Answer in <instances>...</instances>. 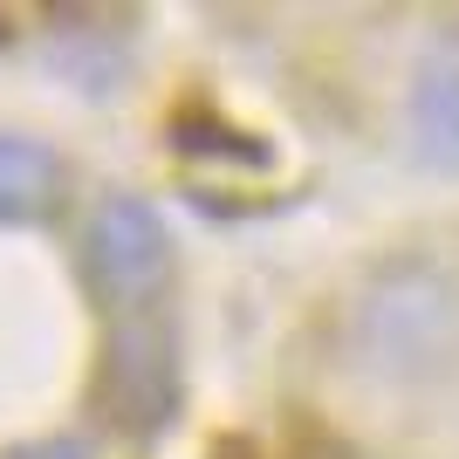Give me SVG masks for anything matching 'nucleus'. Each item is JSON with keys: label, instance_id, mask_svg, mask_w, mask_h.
<instances>
[{"label": "nucleus", "instance_id": "obj_2", "mask_svg": "<svg viewBox=\"0 0 459 459\" xmlns=\"http://www.w3.org/2000/svg\"><path fill=\"white\" fill-rule=\"evenodd\" d=\"M411 131L419 152L459 165V28L432 41V56L419 62V90H411Z\"/></svg>", "mask_w": 459, "mask_h": 459}, {"label": "nucleus", "instance_id": "obj_4", "mask_svg": "<svg viewBox=\"0 0 459 459\" xmlns=\"http://www.w3.org/2000/svg\"><path fill=\"white\" fill-rule=\"evenodd\" d=\"M14 459H90V453L69 446V439H48V446H28V453H14Z\"/></svg>", "mask_w": 459, "mask_h": 459}, {"label": "nucleus", "instance_id": "obj_1", "mask_svg": "<svg viewBox=\"0 0 459 459\" xmlns=\"http://www.w3.org/2000/svg\"><path fill=\"white\" fill-rule=\"evenodd\" d=\"M90 268L110 295V308L124 316H144L158 302V288L172 274V240H165V220H158L137 192H110L90 220Z\"/></svg>", "mask_w": 459, "mask_h": 459}, {"label": "nucleus", "instance_id": "obj_3", "mask_svg": "<svg viewBox=\"0 0 459 459\" xmlns=\"http://www.w3.org/2000/svg\"><path fill=\"white\" fill-rule=\"evenodd\" d=\"M62 192V165L48 144L0 131V220H41Z\"/></svg>", "mask_w": 459, "mask_h": 459}]
</instances>
